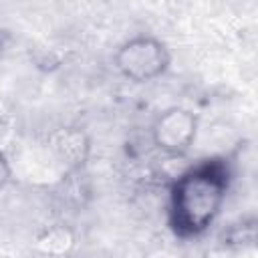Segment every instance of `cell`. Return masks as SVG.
Masks as SVG:
<instances>
[{
  "mask_svg": "<svg viewBox=\"0 0 258 258\" xmlns=\"http://www.w3.org/2000/svg\"><path fill=\"white\" fill-rule=\"evenodd\" d=\"M48 151L69 173L81 171L91 155V137L79 125H64L48 135Z\"/></svg>",
  "mask_w": 258,
  "mask_h": 258,
  "instance_id": "obj_4",
  "label": "cell"
},
{
  "mask_svg": "<svg viewBox=\"0 0 258 258\" xmlns=\"http://www.w3.org/2000/svg\"><path fill=\"white\" fill-rule=\"evenodd\" d=\"M113 64L125 81L147 85L161 79L169 71L171 50L161 38L153 34H135L117 46Z\"/></svg>",
  "mask_w": 258,
  "mask_h": 258,
  "instance_id": "obj_2",
  "label": "cell"
},
{
  "mask_svg": "<svg viewBox=\"0 0 258 258\" xmlns=\"http://www.w3.org/2000/svg\"><path fill=\"white\" fill-rule=\"evenodd\" d=\"M32 244L40 256L67 258L73 256V250L77 246V232L64 222H54L36 232Z\"/></svg>",
  "mask_w": 258,
  "mask_h": 258,
  "instance_id": "obj_5",
  "label": "cell"
},
{
  "mask_svg": "<svg viewBox=\"0 0 258 258\" xmlns=\"http://www.w3.org/2000/svg\"><path fill=\"white\" fill-rule=\"evenodd\" d=\"M200 133L198 115L183 105H171L159 111L149 127L153 147L167 157H185Z\"/></svg>",
  "mask_w": 258,
  "mask_h": 258,
  "instance_id": "obj_3",
  "label": "cell"
},
{
  "mask_svg": "<svg viewBox=\"0 0 258 258\" xmlns=\"http://www.w3.org/2000/svg\"><path fill=\"white\" fill-rule=\"evenodd\" d=\"M67 258H73V256H67Z\"/></svg>",
  "mask_w": 258,
  "mask_h": 258,
  "instance_id": "obj_7",
  "label": "cell"
},
{
  "mask_svg": "<svg viewBox=\"0 0 258 258\" xmlns=\"http://www.w3.org/2000/svg\"><path fill=\"white\" fill-rule=\"evenodd\" d=\"M232 167L224 157H210L181 171L167 191V224L181 240L202 238L218 222L228 200Z\"/></svg>",
  "mask_w": 258,
  "mask_h": 258,
  "instance_id": "obj_1",
  "label": "cell"
},
{
  "mask_svg": "<svg viewBox=\"0 0 258 258\" xmlns=\"http://www.w3.org/2000/svg\"><path fill=\"white\" fill-rule=\"evenodd\" d=\"M10 181H12V163H10L8 155L0 149V191L6 189Z\"/></svg>",
  "mask_w": 258,
  "mask_h": 258,
  "instance_id": "obj_6",
  "label": "cell"
}]
</instances>
